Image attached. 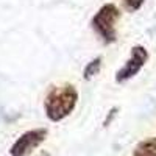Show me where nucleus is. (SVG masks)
Here are the masks:
<instances>
[{"label":"nucleus","instance_id":"nucleus-6","mask_svg":"<svg viewBox=\"0 0 156 156\" xmlns=\"http://www.w3.org/2000/svg\"><path fill=\"white\" fill-rule=\"evenodd\" d=\"M100 66H101V58H95L92 59L84 69V78L86 80H90L92 76H95L100 72Z\"/></svg>","mask_w":156,"mask_h":156},{"label":"nucleus","instance_id":"nucleus-5","mask_svg":"<svg viewBox=\"0 0 156 156\" xmlns=\"http://www.w3.org/2000/svg\"><path fill=\"white\" fill-rule=\"evenodd\" d=\"M133 156H156V137L139 142L133 151Z\"/></svg>","mask_w":156,"mask_h":156},{"label":"nucleus","instance_id":"nucleus-4","mask_svg":"<svg viewBox=\"0 0 156 156\" xmlns=\"http://www.w3.org/2000/svg\"><path fill=\"white\" fill-rule=\"evenodd\" d=\"M148 59V51L145 50V47L142 45H134L131 48V55H129L128 61L125 62V66L117 70L115 73V81L117 83H123L129 78H133L134 75L139 73V70L144 67V64Z\"/></svg>","mask_w":156,"mask_h":156},{"label":"nucleus","instance_id":"nucleus-2","mask_svg":"<svg viewBox=\"0 0 156 156\" xmlns=\"http://www.w3.org/2000/svg\"><path fill=\"white\" fill-rule=\"evenodd\" d=\"M120 17V11L114 3L103 5L97 14L92 17V28L101 37L103 42L112 44L117 39L115 33V20Z\"/></svg>","mask_w":156,"mask_h":156},{"label":"nucleus","instance_id":"nucleus-3","mask_svg":"<svg viewBox=\"0 0 156 156\" xmlns=\"http://www.w3.org/2000/svg\"><path fill=\"white\" fill-rule=\"evenodd\" d=\"M45 139H47V129L45 128H34V129H30V131H25L12 144L9 153H11V156H28Z\"/></svg>","mask_w":156,"mask_h":156},{"label":"nucleus","instance_id":"nucleus-7","mask_svg":"<svg viewBox=\"0 0 156 156\" xmlns=\"http://www.w3.org/2000/svg\"><path fill=\"white\" fill-rule=\"evenodd\" d=\"M122 2H123V5L126 6V9H129V11H137L142 5H144L145 0H122Z\"/></svg>","mask_w":156,"mask_h":156},{"label":"nucleus","instance_id":"nucleus-8","mask_svg":"<svg viewBox=\"0 0 156 156\" xmlns=\"http://www.w3.org/2000/svg\"><path fill=\"white\" fill-rule=\"evenodd\" d=\"M114 114H115V109H112V111H111L109 117H108V119L105 120V126H108V125H109V122H111V119H112V117H114Z\"/></svg>","mask_w":156,"mask_h":156},{"label":"nucleus","instance_id":"nucleus-9","mask_svg":"<svg viewBox=\"0 0 156 156\" xmlns=\"http://www.w3.org/2000/svg\"><path fill=\"white\" fill-rule=\"evenodd\" d=\"M41 156H50V153H47V151H44V153H41Z\"/></svg>","mask_w":156,"mask_h":156},{"label":"nucleus","instance_id":"nucleus-1","mask_svg":"<svg viewBox=\"0 0 156 156\" xmlns=\"http://www.w3.org/2000/svg\"><path fill=\"white\" fill-rule=\"evenodd\" d=\"M78 101V92L72 84L53 86L44 100L45 114L51 122H59L73 111Z\"/></svg>","mask_w":156,"mask_h":156}]
</instances>
